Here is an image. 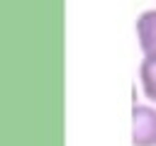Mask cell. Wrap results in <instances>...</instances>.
<instances>
[{"mask_svg": "<svg viewBox=\"0 0 156 146\" xmlns=\"http://www.w3.org/2000/svg\"><path fill=\"white\" fill-rule=\"evenodd\" d=\"M132 144L156 146V109L149 105H134L132 109Z\"/></svg>", "mask_w": 156, "mask_h": 146, "instance_id": "cell-1", "label": "cell"}, {"mask_svg": "<svg viewBox=\"0 0 156 146\" xmlns=\"http://www.w3.org/2000/svg\"><path fill=\"white\" fill-rule=\"evenodd\" d=\"M136 36L144 54H156V7L144 10L136 19Z\"/></svg>", "mask_w": 156, "mask_h": 146, "instance_id": "cell-2", "label": "cell"}, {"mask_svg": "<svg viewBox=\"0 0 156 146\" xmlns=\"http://www.w3.org/2000/svg\"><path fill=\"white\" fill-rule=\"evenodd\" d=\"M139 80H141V90L149 100L156 102V54H146L141 66H139Z\"/></svg>", "mask_w": 156, "mask_h": 146, "instance_id": "cell-3", "label": "cell"}]
</instances>
